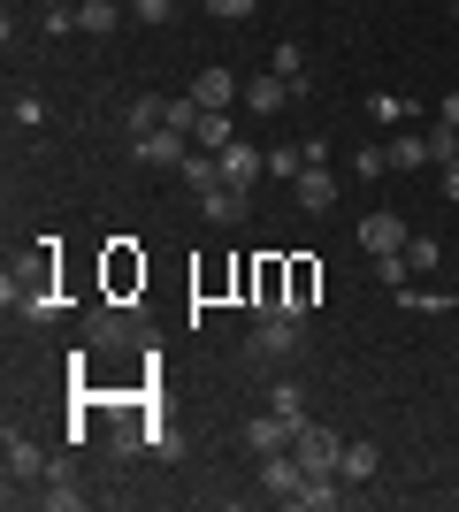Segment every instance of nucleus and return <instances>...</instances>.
Listing matches in <instances>:
<instances>
[{"label":"nucleus","mask_w":459,"mask_h":512,"mask_svg":"<svg viewBox=\"0 0 459 512\" xmlns=\"http://www.w3.org/2000/svg\"><path fill=\"white\" fill-rule=\"evenodd\" d=\"M0 299L16 306L23 321H54V314H62V299H54V268H46V260H39V268H8V276H0Z\"/></svg>","instance_id":"nucleus-1"},{"label":"nucleus","mask_w":459,"mask_h":512,"mask_svg":"<svg viewBox=\"0 0 459 512\" xmlns=\"http://www.w3.org/2000/svg\"><path fill=\"white\" fill-rule=\"evenodd\" d=\"M245 352H253V360H299V352H306L299 314H253V337H245Z\"/></svg>","instance_id":"nucleus-2"},{"label":"nucleus","mask_w":459,"mask_h":512,"mask_svg":"<svg viewBox=\"0 0 459 512\" xmlns=\"http://www.w3.org/2000/svg\"><path fill=\"white\" fill-rule=\"evenodd\" d=\"M131 153L146 161V169H184V161H192V130H176V123L131 130Z\"/></svg>","instance_id":"nucleus-3"},{"label":"nucleus","mask_w":459,"mask_h":512,"mask_svg":"<svg viewBox=\"0 0 459 512\" xmlns=\"http://www.w3.org/2000/svg\"><path fill=\"white\" fill-rule=\"evenodd\" d=\"M291 459H299L306 474H337V459H345V436H337V428H322L314 413H306L299 436H291Z\"/></svg>","instance_id":"nucleus-4"},{"label":"nucleus","mask_w":459,"mask_h":512,"mask_svg":"<svg viewBox=\"0 0 459 512\" xmlns=\"http://www.w3.org/2000/svg\"><path fill=\"white\" fill-rule=\"evenodd\" d=\"M85 344H100V352H123V344H138V321L123 314V299H100L85 314Z\"/></svg>","instance_id":"nucleus-5"},{"label":"nucleus","mask_w":459,"mask_h":512,"mask_svg":"<svg viewBox=\"0 0 459 512\" xmlns=\"http://www.w3.org/2000/svg\"><path fill=\"white\" fill-rule=\"evenodd\" d=\"M0 467H8V490H31V482H46V467H54V459H46V451L31 444L23 428H8V444H0Z\"/></svg>","instance_id":"nucleus-6"},{"label":"nucleus","mask_w":459,"mask_h":512,"mask_svg":"<svg viewBox=\"0 0 459 512\" xmlns=\"http://www.w3.org/2000/svg\"><path fill=\"white\" fill-rule=\"evenodd\" d=\"M337 192H345V184L329 176V161H306V169L291 176V199H299L306 214H329V207H337Z\"/></svg>","instance_id":"nucleus-7"},{"label":"nucleus","mask_w":459,"mask_h":512,"mask_svg":"<svg viewBox=\"0 0 459 512\" xmlns=\"http://www.w3.org/2000/svg\"><path fill=\"white\" fill-rule=\"evenodd\" d=\"M406 237H414V230H406V222H398L391 207H375L368 222H360V253H368V260H383V253H406Z\"/></svg>","instance_id":"nucleus-8"},{"label":"nucleus","mask_w":459,"mask_h":512,"mask_svg":"<svg viewBox=\"0 0 459 512\" xmlns=\"http://www.w3.org/2000/svg\"><path fill=\"white\" fill-rule=\"evenodd\" d=\"M291 436H299V421H284V413H253V421H245V451H253V459L291 451Z\"/></svg>","instance_id":"nucleus-9"},{"label":"nucleus","mask_w":459,"mask_h":512,"mask_svg":"<svg viewBox=\"0 0 459 512\" xmlns=\"http://www.w3.org/2000/svg\"><path fill=\"white\" fill-rule=\"evenodd\" d=\"M39 505H46V512H77V505H85V482H77V467H69V459H54V467H46Z\"/></svg>","instance_id":"nucleus-10"},{"label":"nucleus","mask_w":459,"mask_h":512,"mask_svg":"<svg viewBox=\"0 0 459 512\" xmlns=\"http://www.w3.org/2000/svg\"><path fill=\"white\" fill-rule=\"evenodd\" d=\"M261 490L276 497V505H291V497L306 490V467L291 459V451H276V459H261Z\"/></svg>","instance_id":"nucleus-11"},{"label":"nucleus","mask_w":459,"mask_h":512,"mask_svg":"<svg viewBox=\"0 0 459 512\" xmlns=\"http://www.w3.org/2000/svg\"><path fill=\"white\" fill-rule=\"evenodd\" d=\"M230 100H245V85H238L222 62H207V69L192 77V107H230Z\"/></svg>","instance_id":"nucleus-12"},{"label":"nucleus","mask_w":459,"mask_h":512,"mask_svg":"<svg viewBox=\"0 0 459 512\" xmlns=\"http://www.w3.org/2000/svg\"><path fill=\"white\" fill-rule=\"evenodd\" d=\"M291 100H299V92H291L284 77H276V69H261V77H245V107H253V115H284Z\"/></svg>","instance_id":"nucleus-13"},{"label":"nucleus","mask_w":459,"mask_h":512,"mask_svg":"<svg viewBox=\"0 0 459 512\" xmlns=\"http://www.w3.org/2000/svg\"><path fill=\"white\" fill-rule=\"evenodd\" d=\"M199 214H207L215 230H230V222H245V184H207V192H199Z\"/></svg>","instance_id":"nucleus-14"},{"label":"nucleus","mask_w":459,"mask_h":512,"mask_svg":"<svg viewBox=\"0 0 459 512\" xmlns=\"http://www.w3.org/2000/svg\"><path fill=\"white\" fill-rule=\"evenodd\" d=\"M131 291H146V260L131 245H115L108 253V299H131Z\"/></svg>","instance_id":"nucleus-15"},{"label":"nucleus","mask_w":459,"mask_h":512,"mask_svg":"<svg viewBox=\"0 0 459 512\" xmlns=\"http://www.w3.org/2000/svg\"><path fill=\"white\" fill-rule=\"evenodd\" d=\"M337 474L360 490V482H375V474H383V451H375L368 436H345V459H337Z\"/></svg>","instance_id":"nucleus-16"},{"label":"nucleus","mask_w":459,"mask_h":512,"mask_svg":"<svg viewBox=\"0 0 459 512\" xmlns=\"http://www.w3.org/2000/svg\"><path fill=\"white\" fill-rule=\"evenodd\" d=\"M261 146H245V138H230V146H222V184H261Z\"/></svg>","instance_id":"nucleus-17"},{"label":"nucleus","mask_w":459,"mask_h":512,"mask_svg":"<svg viewBox=\"0 0 459 512\" xmlns=\"http://www.w3.org/2000/svg\"><path fill=\"white\" fill-rule=\"evenodd\" d=\"M123 16H131L123 0H77V31H85V39H108Z\"/></svg>","instance_id":"nucleus-18"},{"label":"nucleus","mask_w":459,"mask_h":512,"mask_svg":"<svg viewBox=\"0 0 459 512\" xmlns=\"http://www.w3.org/2000/svg\"><path fill=\"white\" fill-rule=\"evenodd\" d=\"M230 138H238V123H230V107H199V123H192V146L222 153Z\"/></svg>","instance_id":"nucleus-19"},{"label":"nucleus","mask_w":459,"mask_h":512,"mask_svg":"<svg viewBox=\"0 0 459 512\" xmlns=\"http://www.w3.org/2000/svg\"><path fill=\"white\" fill-rule=\"evenodd\" d=\"M268 69H276V77H284L291 92H299L306 100V46L299 39H276V54H268Z\"/></svg>","instance_id":"nucleus-20"},{"label":"nucleus","mask_w":459,"mask_h":512,"mask_svg":"<svg viewBox=\"0 0 459 512\" xmlns=\"http://www.w3.org/2000/svg\"><path fill=\"white\" fill-rule=\"evenodd\" d=\"M391 169L406 176V169H429V130H398L391 138Z\"/></svg>","instance_id":"nucleus-21"},{"label":"nucleus","mask_w":459,"mask_h":512,"mask_svg":"<svg viewBox=\"0 0 459 512\" xmlns=\"http://www.w3.org/2000/svg\"><path fill=\"white\" fill-rule=\"evenodd\" d=\"M184 184H192V192H207V184H222V153H207V146H192V161H184Z\"/></svg>","instance_id":"nucleus-22"},{"label":"nucleus","mask_w":459,"mask_h":512,"mask_svg":"<svg viewBox=\"0 0 459 512\" xmlns=\"http://www.w3.org/2000/svg\"><path fill=\"white\" fill-rule=\"evenodd\" d=\"M314 291H322V268H314V260H291V314H306Z\"/></svg>","instance_id":"nucleus-23"},{"label":"nucleus","mask_w":459,"mask_h":512,"mask_svg":"<svg viewBox=\"0 0 459 512\" xmlns=\"http://www.w3.org/2000/svg\"><path fill=\"white\" fill-rule=\"evenodd\" d=\"M437 260H444L437 237H406V268H414V276H437Z\"/></svg>","instance_id":"nucleus-24"},{"label":"nucleus","mask_w":459,"mask_h":512,"mask_svg":"<svg viewBox=\"0 0 459 512\" xmlns=\"http://www.w3.org/2000/svg\"><path fill=\"white\" fill-rule=\"evenodd\" d=\"M398 306H414V314H452V291H421V283H406Z\"/></svg>","instance_id":"nucleus-25"},{"label":"nucleus","mask_w":459,"mask_h":512,"mask_svg":"<svg viewBox=\"0 0 459 512\" xmlns=\"http://www.w3.org/2000/svg\"><path fill=\"white\" fill-rule=\"evenodd\" d=\"M268 413H284V421H306V390H299V383H276V390H268Z\"/></svg>","instance_id":"nucleus-26"},{"label":"nucleus","mask_w":459,"mask_h":512,"mask_svg":"<svg viewBox=\"0 0 459 512\" xmlns=\"http://www.w3.org/2000/svg\"><path fill=\"white\" fill-rule=\"evenodd\" d=\"M429 161H437V169H452V161H459V130L452 123H429Z\"/></svg>","instance_id":"nucleus-27"},{"label":"nucleus","mask_w":459,"mask_h":512,"mask_svg":"<svg viewBox=\"0 0 459 512\" xmlns=\"http://www.w3.org/2000/svg\"><path fill=\"white\" fill-rule=\"evenodd\" d=\"M383 169H391V146H360V153H352V176H368V184H375Z\"/></svg>","instance_id":"nucleus-28"},{"label":"nucleus","mask_w":459,"mask_h":512,"mask_svg":"<svg viewBox=\"0 0 459 512\" xmlns=\"http://www.w3.org/2000/svg\"><path fill=\"white\" fill-rule=\"evenodd\" d=\"M299 169H306V146H276V153H268V176H284V184H291Z\"/></svg>","instance_id":"nucleus-29"},{"label":"nucleus","mask_w":459,"mask_h":512,"mask_svg":"<svg viewBox=\"0 0 459 512\" xmlns=\"http://www.w3.org/2000/svg\"><path fill=\"white\" fill-rule=\"evenodd\" d=\"M153 123H169V100H153V92L131 100V130H153Z\"/></svg>","instance_id":"nucleus-30"},{"label":"nucleus","mask_w":459,"mask_h":512,"mask_svg":"<svg viewBox=\"0 0 459 512\" xmlns=\"http://www.w3.org/2000/svg\"><path fill=\"white\" fill-rule=\"evenodd\" d=\"M253 8H261V0H207V16H215V23H245Z\"/></svg>","instance_id":"nucleus-31"},{"label":"nucleus","mask_w":459,"mask_h":512,"mask_svg":"<svg viewBox=\"0 0 459 512\" xmlns=\"http://www.w3.org/2000/svg\"><path fill=\"white\" fill-rule=\"evenodd\" d=\"M368 115H375V123H398V115H406V100H398V92H368Z\"/></svg>","instance_id":"nucleus-32"},{"label":"nucleus","mask_w":459,"mask_h":512,"mask_svg":"<svg viewBox=\"0 0 459 512\" xmlns=\"http://www.w3.org/2000/svg\"><path fill=\"white\" fill-rule=\"evenodd\" d=\"M123 8H131L138 23H169V8H176V0H123Z\"/></svg>","instance_id":"nucleus-33"},{"label":"nucleus","mask_w":459,"mask_h":512,"mask_svg":"<svg viewBox=\"0 0 459 512\" xmlns=\"http://www.w3.org/2000/svg\"><path fill=\"white\" fill-rule=\"evenodd\" d=\"M8 115H16V130H31V123H46V107H39V100H31V92H23V100H16V107H8Z\"/></svg>","instance_id":"nucleus-34"},{"label":"nucleus","mask_w":459,"mask_h":512,"mask_svg":"<svg viewBox=\"0 0 459 512\" xmlns=\"http://www.w3.org/2000/svg\"><path fill=\"white\" fill-rule=\"evenodd\" d=\"M437 123H452V130H459V92H444V107H437Z\"/></svg>","instance_id":"nucleus-35"},{"label":"nucleus","mask_w":459,"mask_h":512,"mask_svg":"<svg viewBox=\"0 0 459 512\" xmlns=\"http://www.w3.org/2000/svg\"><path fill=\"white\" fill-rule=\"evenodd\" d=\"M437 192H444V199H452V207H459V161H452V169H444V184H437Z\"/></svg>","instance_id":"nucleus-36"},{"label":"nucleus","mask_w":459,"mask_h":512,"mask_svg":"<svg viewBox=\"0 0 459 512\" xmlns=\"http://www.w3.org/2000/svg\"><path fill=\"white\" fill-rule=\"evenodd\" d=\"M39 8H69V0H39Z\"/></svg>","instance_id":"nucleus-37"}]
</instances>
